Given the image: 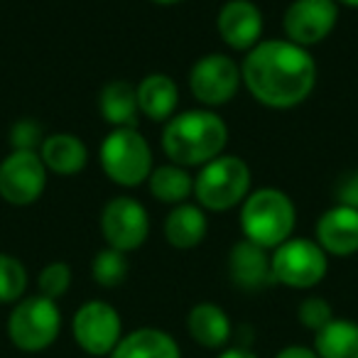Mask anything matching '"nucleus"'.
<instances>
[{"label": "nucleus", "instance_id": "nucleus-1", "mask_svg": "<svg viewBox=\"0 0 358 358\" xmlns=\"http://www.w3.org/2000/svg\"><path fill=\"white\" fill-rule=\"evenodd\" d=\"M248 94L265 108L287 110L304 103L317 86V62L289 40H260L241 62Z\"/></svg>", "mask_w": 358, "mask_h": 358}, {"label": "nucleus", "instance_id": "nucleus-2", "mask_svg": "<svg viewBox=\"0 0 358 358\" xmlns=\"http://www.w3.org/2000/svg\"><path fill=\"white\" fill-rule=\"evenodd\" d=\"M229 143V125L211 108H194L174 113L164 123L162 150L169 162L179 167H204L224 155Z\"/></svg>", "mask_w": 358, "mask_h": 358}, {"label": "nucleus", "instance_id": "nucleus-3", "mask_svg": "<svg viewBox=\"0 0 358 358\" xmlns=\"http://www.w3.org/2000/svg\"><path fill=\"white\" fill-rule=\"evenodd\" d=\"M297 226V209L289 194L278 187L253 189L241 204V231L243 238L265 250H275L292 238Z\"/></svg>", "mask_w": 358, "mask_h": 358}, {"label": "nucleus", "instance_id": "nucleus-4", "mask_svg": "<svg viewBox=\"0 0 358 358\" xmlns=\"http://www.w3.org/2000/svg\"><path fill=\"white\" fill-rule=\"evenodd\" d=\"M99 162L106 177L118 187L133 189L152 174V150L138 128H113L99 148Z\"/></svg>", "mask_w": 358, "mask_h": 358}, {"label": "nucleus", "instance_id": "nucleus-5", "mask_svg": "<svg viewBox=\"0 0 358 358\" xmlns=\"http://www.w3.org/2000/svg\"><path fill=\"white\" fill-rule=\"evenodd\" d=\"M250 167L236 155H219L194 177V196L204 211H231L250 194Z\"/></svg>", "mask_w": 358, "mask_h": 358}, {"label": "nucleus", "instance_id": "nucleus-6", "mask_svg": "<svg viewBox=\"0 0 358 358\" xmlns=\"http://www.w3.org/2000/svg\"><path fill=\"white\" fill-rule=\"evenodd\" d=\"M59 331L62 312L55 299L32 294V297H22L17 304H13V312L8 317V338L17 351H47L59 338Z\"/></svg>", "mask_w": 358, "mask_h": 358}, {"label": "nucleus", "instance_id": "nucleus-7", "mask_svg": "<svg viewBox=\"0 0 358 358\" xmlns=\"http://www.w3.org/2000/svg\"><path fill=\"white\" fill-rule=\"evenodd\" d=\"M273 280L289 289H312L327 278L329 255L312 238H289L270 250Z\"/></svg>", "mask_w": 358, "mask_h": 358}, {"label": "nucleus", "instance_id": "nucleus-8", "mask_svg": "<svg viewBox=\"0 0 358 358\" xmlns=\"http://www.w3.org/2000/svg\"><path fill=\"white\" fill-rule=\"evenodd\" d=\"M71 336L86 356H110L123 338V319L113 304L103 302V299H89L74 312Z\"/></svg>", "mask_w": 358, "mask_h": 358}, {"label": "nucleus", "instance_id": "nucleus-9", "mask_svg": "<svg viewBox=\"0 0 358 358\" xmlns=\"http://www.w3.org/2000/svg\"><path fill=\"white\" fill-rule=\"evenodd\" d=\"M243 76H241V64L229 55L211 52L201 59L194 62L189 71V91L201 106L206 108H219L234 101L238 94Z\"/></svg>", "mask_w": 358, "mask_h": 358}, {"label": "nucleus", "instance_id": "nucleus-10", "mask_svg": "<svg viewBox=\"0 0 358 358\" xmlns=\"http://www.w3.org/2000/svg\"><path fill=\"white\" fill-rule=\"evenodd\" d=\"M47 167L40 152L13 150L0 162V199L13 206H30L45 194Z\"/></svg>", "mask_w": 358, "mask_h": 358}, {"label": "nucleus", "instance_id": "nucleus-11", "mask_svg": "<svg viewBox=\"0 0 358 358\" xmlns=\"http://www.w3.org/2000/svg\"><path fill=\"white\" fill-rule=\"evenodd\" d=\"M101 234L108 248L120 253H133L148 241L150 216L148 209L133 196H113L101 211Z\"/></svg>", "mask_w": 358, "mask_h": 358}, {"label": "nucleus", "instance_id": "nucleus-12", "mask_svg": "<svg viewBox=\"0 0 358 358\" xmlns=\"http://www.w3.org/2000/svg\"><path fill=\"white\" fill-rule=\"evenodd\" d=\"M338 22L336 0H292L282 15L285 40L309 47L324 42Z\"/></svg>", "mask_w": 358, "mask_h": 358}, {"label": "nucleus", "instance_id": "nucleus-13", "mask_svg": "<svg viewBox=\"0 0 358 358\" xmlns=\"http://www.w3.org/2000/svg\"><path fill=\"white\" fill-rule=\"evenodd\" d=\"M263 10L253 0H226L216 15L219 37L236 52H250L263 40Z\"/></svg>", "mask_w": 358, "mask_h": 358}, {"label": "nucleus", "instance_id": "nucleus-14", "mask_svg": "<svg viewBox=\"0 0 358 358\" xmlns=\"http://www.w3.org/2000/svg\"><path fill=\"white\" fill-rule=\"evenodd\" d=\"M314 241L334 258H351L358 253V209L334 204L319 216Z\"/></svg>", "mask_w": 358, "mask_h": 358}, {"label": "nucleus", "instance_id": "nucleus-15", "mask_svg": "<svg viewBox=\"0 0 358 358\" xmlns=\"http://www.w3.org/2000/svg\"><path fill=\"white\" fill-rule=\"evenodd\" d=\"M229 275L236 287L245 292H258L273 285V265H270V250L250 243V241H238L234 243L229 253Z\"/></svg>", "mask_w": 358, "mask_h": 358}, {"label": "nucleus", "instance_id": "nucleus-16", "mask_svg": "<svg viewBox=\"0 0 358 358\" xmlns=\"http://www.w3.org/2000/svg\"><path fill=\"white\" fill-rule=\"evenodd\" d=\"M187 331H189L192 341L204 348H211V351H219V348L224 351L229 346L231 336H234L229 314L214 302H199L189 309Z\"/></svg>", "mask_w": 358, "mask_h": 358}, {"label": "nucleus", "instance_id": "nucleus-17", "mask_svg": "<svg viewBox=\"0 0 358 358\" xmlns=\"http://www.w3.org/2000/svg\"><path fill=\"white\" fill-rule=\"evenodd\" d=\"M135 91H138L140 113L152 123H167L177 113L179 89L172 76L162 74V71H152L135 86Z\"/></svg>", "mask_w": 358, "mask_h": 358}, {"label": "nucleus", "instance_id": "nucleus-18", "mask_svg": "<svg viewBox=\"0 0 358 358\" xmlns=\"http://www.w3.org/2000/svg\"><path fill=\"white\" fill-rule=\"evenodd\" d=\"M209 234V219L199 204H177L164 219V238L172 248L192 250Z\"/></svg>", "mask_w": 358, "mask_h": 358}, {"label": "nucleus", "instance_id": "nucleus-19", "mask_svg": "<svg viewBox=\"0 0 358 358\" xmlns=\"http://www.w3.org/2000/svg\"><path fill=\"white\" fill-rule=\"evenodd\" d=\"M40 157L45 162L47 172L59 177H74L89 162V150L81 143V138L71 133H52L42 140Z\"/></svg>", "mask_w": 358, "mask_h": 358}, {"label": "nucleus", "instance_id": "nucleus-20", "mask_svg": "<svg viewBox=\"0 0 358 358\" xmlns=\"http://www.w3.org/2000/svg\"><path fill=\"white\" fill-rule=\"evenodd\" d=\"M108 358H182V348L164 329L143 327L123 334Z\"/></svg>", "mask_w": 358, "mask_h": 358}, {"label": "nucleus", "instance_id": "nucleus-21", "mask_svg": "<svg viewBox=\"0 0 358 358\" xmlns=\"http://www.w3.org/2000/svg\"><path fill=\"white\" fill-rule=\"evenodd\" d=\"M99 110L113 128H135L138 125V91L128 81H108L99 94Z\"/></svg>", "mask_w": 358, "mask_h": 358}, {"label": "nucleus", "instance_id": "nucleus-22", "mask_svg": "<svg viewBox=\"0 0 358 358\" xmlns=\"http://www.w3.org/2000/svg\"><path fill=\"white\" fill-rule=\"evenodd\" d=\"M148 185H150V194L169 206L185 204L189 196H194V177H192L187 167H179L174 162L155 167L148 179Z\"/></svg>", "mask_w": 358, "mask_h": 358}, {"label": "nucleus", "instance_id": "nucleus-23", "mask_svg": "<svg viewBox=\"0 0 358 358\" xmlns=\"http://www.w3.org/2000/svg\"><path fill=\"white\" fill-rule=\"evenodd\" d=\"M314 351L319 358H358V322L336 319L314 334Z\"/></svg>", "mask_w": 358, "mask_h": 358}, {"label": "nucleus", "instance_id": "nucleus-24", "mask_svg": "<svg viewBox=\"0 0 358 358\" xmlns=\"http://www.w3.org/2000/svg\"><path fill=\"white\" fill-rule=\"evenodd\" d=\"M130 273V263H128V253H120L115 248H101L99 253L91 260V278L99 287L113 289L128 280Z\"/></svg>", "mask_w": 358, "mask_h": 358}, {"label": "nucleus", "instance_id": "nucleus-25", "mask_svg": "<svg viewBox=\"0 0 358 358\" xmlns=\"http://www.w3.org/2000/svg\"><path fill=\"white\" fill-rule=\"evenodd\" d=\"M27 292V268L10 253H0V304H17Z\"/></svg>", "mask_w": 358, "mask_h": 358}, {"label": "nucleus", "instance_id": "nucleus-26", "mask_svg": "<svg viewBox=\"0 0 358 358\" xmlns=\"http://www.w3.org/2000/svg\"><path fill=\"white\" fill-rule=\"evenodd\" d=\"M71 287V268L62 260H55V263L45 265L37 278V289H40L42 297L47 299H62Z\"/></svg>", "mask_w": 358, "mask_h": 358}, {"label": "nucleus", "instance_id": "nucleus-27", "mask_svg": "<svg viewBox=\"0 0 358 358\" xmlns=\"http://www.w3.org/2000/svg\"><path fill=\"white\" fill-rule=\"evenodd\" d=\"M297 319L304 329H309V331L317 334V331H322L329 322H334V309L324 297L312 294V297H304L302 302H299Z\"/></svg>", "mask_w": 358, "mask_h": 358}, {"label": "nucleus", "instance_id": "nucleus-28", "mask_svg": "<svg viewBox=\"0 0 358 358\" xmlns=\"http://www.w3.org/2000/svg\"><path fill=\"white\" fill-rule=\"evenodd\" d=\"M10 145L13 150H32V152H40L42 145V130L35 120H17L10 130Z\"/></svg>", "mask_w": 358, "mask_h": 358}, {"label": "nucleus", "instance_id": "nucleus-29", "mask_svg": "<svg viewBox=\"0 0 358 358\" xmlns=\"http://www.w3.org/2000/svg\"><path fill=\"white\" fill-rule=\"evenodd\" d=\"M334 199L336 204L358 209V167L338 177L336 187H334Z\"/></svg>", "mask_w": 358, "mask_h": 358}, {"label": "nucleus", "instance_id": "nucleus-30", "mask_svg": "<svg viewBox=\"0 0 358 358\" xmlns=\"http://www.w3.org/2000/svg\"><path fill=\"white\" fill-rule=\"evenodd\" d=\"M275 358H319L317 356V351L314 348H309V346H285L282 351H278L275 353Z\"/></svg>", "mask_w": 358, "mask_h": 358}, {"label": "nucleus", "instance_id": "nucleus-31", "mask_svg": "<svg viewBox=\"0 0 358 358\" xmlns=\"http://www.w3.org/2000/svg\"><path fill=\"white\" fill-rule=\"evenodd\" d=\"M219 358H258V356L245 346H231V348H224V351L219 353Z\"/></svg>", "mask_w": 358, "mask_h": 358}, {"label": "nucleus", "instance_id": "nucleus-32", "mask_svg": "<svg viewBox=\"0 0 358 358\" xmlns=\"http://www.w3.org/2000/svg\"><path fill=\"white\" fill-rule=\"evenodd\" d=\"M150 3H155V6H177L182 0H150Z\"/></svg>", "mask_w": 358, "mask_h": 358}, {"label": "nucleus", "instance_id": "nucleus-33", "mask_svg": "<svg viewBox=\"0 0 358 358\" xmlns=\"http://www.w3.org/2000/svg\"><path fill=\"white\" fill-rule=\"evenodd\" d=\"M338 6H346V8H358V0H336Z\"/></svg>", "mask_w": 358, "mask_h": 358}]
</instances>
